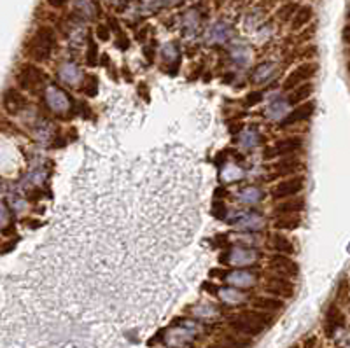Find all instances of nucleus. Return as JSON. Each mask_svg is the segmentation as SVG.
<instances>
[{
    "instance_id": "obj_45",
    "label": "nucleus",
    "mask_w": 350,
    "mask_h": 348,
    "mask_svg": "<svg viewBox=\"0 0 350 348\" xmlns=\"http://www.w3.org/2000/svg\"><path fill=\"white\" fill-rule=\"evenodd\" d=\"M226 271H223V270H210V277L212 278H226Z\"/></svg>"
},
{
    "instance_id": "obj_22",
    "label": "nucleus",
    "mask_w": 350,
    "mask_h": 348,
    "mask_svg": "<svg viewBox=\"0 0 350 348\" xmlns=\"http://www.w3.org/2000/svg\"><path fill=\"white\" fill-rule=\"evenodd\" d=\"M289 107H291V104H289L287 100H273L266 107V116L270 117L271 121L282 122L285 119V116L291 112V109Z\"/></svg>"
},
{
    "instance_id": "obj_38",
    "label": "nucleus",
    "mask_w": 350,
    "mask_h": 348,
    "mask_svg": "<svg viewBox=\"0 0 350 348\" xmlns=\"http://www.w3.org/2000/svg\"><path fill=\"white\" fill-rule=\"evenodd\" d=\"M96 93H98V79L95 75H89L86 80V86H84V95L93 98V96H96Z\"/></svg>"
},
{
    "instance_id": "obj_41",
    "label": "nucleus",
    "mask_w": 350,
    "mask_h": 348,
    "mask_svg": "<svg viewBox=\"0 0 350 348\" xmlns=\"http://www.w3.org/2000/svg\"><path fill=\"white\" fill-rule=\"evenodd\" d=\"M96 39L102 42H107L110 39V30L107 25H98L96 27Z\"/></svg>"
},
{
    "instance_id": "obj_2",
    "label": "nucleus",
    "mask_w": 350,
    "mask_h": 348,
    "mask_svg": "<svg viewBox=\"0 0 350 348\" xmlns=\"http://www.w3.org/2000/svg\"><path fill=\"white\" fill-rule=\"evenodd\" d=\"M273 318L266 312H242L229 318V327L242 336H258L268 325H271Z\"/></svg>"
},
{
    "instance_id": "obj_32",
    "label": "nucleus",
    "mask_w": 350,
    "mask_h": 348,
    "mask_svg": "<svg viewBox=\"0 0 350 348\" xmlns=\"http://www.w3.org/2000/svg\"><path fill=\"white\" fill-rule=\"evenodd\" d=\"M341 324H343V315H341L340 310L333 304V306H329V310H327V315H326V329H327V333L333 334Z\"/></svg>"
},
{
    "instance_id": "obj_21",
    "label": "nucleus",
    "mask_w": 350,
    "mask_h": 348,
    "mask_svg": "<svg viewBox=\"0 0 350 348\" xmlns=\"http://www.w3.org/2000/svg\"><path fill=\"white\" fill-rule=\"evenodd\" d=\"M277 75V65L271 62H264L261 65L256 67L254 74H252V83L258 84V86H263V84L270 83V80Z\"/></svg>"
},
{
    "instance_id": "obj_39",
    "label": "nucleus",
    "mask_w": 350,
    "mask_h": 348,
    "mask_svg": "<svg viewBox=\"0 0 350 348\" xmlns=\"http://www.w3.org/2000/svg\"><path fill=\"white\" fill-rule=\"evenodd\" d=\"M195 313L198 317H203V318H210L217 315V308L216 306H208V304H202V306L195 308Z\"/></svg>"
},
{
    "instance_id": "obj_13",
    "label": "nucleus",
    "mask_w": 350,
    "mask_h": 348,
    "mask_svg": "<svg viewBox=\"0 0 350 348\" xmlns=\"http://www.w3.org/2000/svg\"><path fill=\"white\" fill-rule=\"evenodd\" d=\"M303 210H305V198L293 196L287 199H280V203L273 207L271 214L275 217H287V215H300Z\"/></svg>"
},
{
    "instance_id": "obj_19",
    "label": "nucleus",
    "mask_w": 350,
    "mask_h": 348,
    "mask_svg": "<svg viewBox=\"0 0 350 348\" xmlns=\"http://www.w3.org/2000/svg\"><path fill=\"white\" fill-rule=\"evenodd\" d=\"M58 77L60 80H62L63 84H67V86H79L81 80H83V72H81V69L75 63H63L62 67L58 69Z\"/></svg>"
},
{
    "instance_id": "obj_47",
    "label": "nucleus",
    "mask_w": 350,
    "mask_h": 348,
    "mask_svg": "<svg viewBox=\"0 0 350 348\" xmlns=\"http://www.w3.org/2000/svg\"><path fill=\"white\" fill-rule=\"evenodd\" d=\"M343 40L347 42V44H350V25H347V27L343 28Z\"/></svg>"
},
{
    "instance_id": "obj_8",
    "label": "nucleus",
    "mask_w": 350,
    "mask_h": 348,
    "mask_svg": "<svg viewBox=\"0 0 350 348\" xmlns=\"http://www.w3.org/2000/svg\"><path fill=\"white\" fill-rule=\"evenodd\" d=\"M294 291H296V285H294L293 280L287 277H280V275H271L264 283V292L280 299L293 298Z\"/></svg>"
},
{
    "instance_id": "obj_34",
    "label": "nucleus",
    "mask_w": 350,
    "mask_h": 348,
    "mask_svg": "<svg viewBox=\"0 0 350 348\" xmlns=\"http://www.w3.org/2000/svg\"><path fill=\"white\" fill-rule=\"evenodd\" d=\"M200 23V14L195 9L187 11L184 14V33H195Z\"/></svg>"
},
{
    "instance_id": "obj_44",
    "label": "nucleus",
    "mask_w": 350,
    "mask_h": 348,
    "mask_svg": "<svg viewBox=\"0 0 350 348\" xmlns=\"http://www.w3.org/2000/svg\"><path fill=\"white\" fill-rule=\"evenodd\" d=\"M182 0H160V4H161V7L166 6V7H175V6H179Z\"/></svg>"
},
{
    "instance_id": "obj_36",
    "label": "nucleus",
    "mask_w": 350,
    "mask_h": 348,
    "mask_svg": "<svg viewBox=\"0 0 350 348\" xmlns=\"http://www.w3.org/2000/svg\"><path fill=\"white\" fill-rule=\"evenodd\" d=\"M161 56H163L168 63H172V60L173 62H179V49H177V46H175V44H165L163 49H161Z\"/></svg>"
},
{
    "instance_id": "obj_1",
    "label": "nucleus",
    "mask_w": 350,
    "mask_h": 348,
    "mask_svg": "<svg viewBox=\"0 0 350 348\" xmlns=\"http://www.w3.org/2000/svg\"><path fill=\"white\" fill-rule=\"evenodd\" d=\"M58 44V35L48 25H42L32 33V37L25 44V56L33 63H46L53 56Z\"/></svg>"
},
{
    "instance_id": "obj_29",
    "label": "nucleus",
    "mask_w": 350,
    "mask_h": 348,
    "mask_svg": "<svg viewBox=\"0 0 350 348\" xmlns=\"http://www.w3.org/2000/svg\"><path fill=\"white\" fill-rule=\"evenodd\" d=\"M74 9L83 19H93L96 16V7L93 0H74Z\"/></svg>"
},
{
    "instance_id": "obj_37",
    "label": "nucleus",
    "mask_w": 350,
    "mask_h": 348,
    "mask_svg": "<svg viewBox=\"0 0 350 348\" xmlns=\"http://www.w3.org/2000/svg\"><path fill=\"white\" fill-rule=\"evenodd\" d=\"M210 212H212V215H214V219L223 220V219H226V215H228V207H226L223 201H214L212 203Z\"/></svg>"
},
{
    "instance_id": "obj_35",
    "label": "nucleus",
    "mask_w": 350,
    "mask_h": 348,
    "mask_svg": "<svg viewBox=\"0 0 350 348\" xmlns=\"http://www.w3.org/2000/svg\"><path fill=\"white\" fill-rule=\"evenodd\" d=\"M98 62V46L91 35H88V51H86V63L88 67H95Z\"/></svg>"
},
{
    "instance_id": "obj_51",
    "label": "nucleus",
    "mask_w": 350,
    "mask_h": 348,
    "mask_svg": "<svg viewBox=\"0 0 350 348\" xmlns=\"http://www.w3.org/2000/svg\"><path fill=\"white\" fill-rule=\"evenodd\" d=\"M348 70H350V62H348Z\"/></svg>"
},
{
    "instance_id": "obj_17",
    "label": "nucleus",
    "mask_w": 350,
    "mask_h": 348,
    "mask_svg": "<svg viewBox=\"0 0 350 348\" xmlns=\"http://www.w3.org/2000/svg\"><path fill=\"white\" fill-rule=\"evenodd\" d=\"M258 252L247 247H235L229 252V264L237 266V268H247V266L254 264L258 261Z\"/></svg>"
},
{
    "instance_id": "obj_5",
    "label": "nucleus",
    "mask_w": 350,
    "mask_h": 348,
    "mask_svg": "<svg viewBox=\"0 0 350 348\" xmlns=\"http://www.w3.org/2000/svg\"><path fill=\"white\" fill-rule=\"evenodd\" d=\"M268 270L273 271L275 275L287 277L291 280L300 275V264L291 256H285V254H271L268 259Z\"/></svg>"
},
{
    "instance_id": "obj_14",
    "label": "nucleus",
    "mask_w": 350,
    "mask_h": 348,
    "mask_svg": "<svg viewBox=\"0 0 350 348\" xmlns=\"http://www.w3.org/2000/svg\"><path fill=\"white\" fill-rule=\"evenodd\" d=\"M315 112V101H305V104H300L296 109H293L291 112L285 116V119L280 122L282 126H293V125H298V122H303V121H308L312 116H314Z\"/></svg>"
},
{
    "instance_id": "obj_46",
    "label": "nucleus",
    "mask_w": 350,
    "mask_h": 348,
    "mask_svg": "<svg viewBox=\"0 0 350 348\" xmlns=\"http://www.w3.org/2000/svg\"><path fill=\"white\" fill-rule=\"evenodd\" d=\"M68 0H48V4L51 7H62V6H65Z\"/></svg>"
},
{
    "instance_id": "obj_24",
    "label": "nucleus",
    "mask_w": 350,
    "mask_h": 348,
    "mask_svg": "<svg viewBox=\"0 0 350 348\" xmlns=\"http://www.w3.org/2000/svg\"><path fill=\"white\" fill-rule=\"evenodd\" d=\"M229 56H231V60L237 65L245 67L250 62V51L243 42H235V44H231V48H229Z\"/></svg>"
},
{
    "instance_id": "obj_7",
    "label": "nucleus",
    "mask_w": 350,
    "mask_h": 348,
    "mask_svg": "<svg viewBox=\"0 0 350 348\" xmlns=\"http://www.w3.org/2000/svg\"><path fill=\"white\" fill-rule=\"evenodd\" d=\"M303 146H305V140L301 137H285L282 140H279V142H275L271 147H268L264 151L263 158L273 159V158H282V156L294 154V152L303 149Z\"/></svg>"
},
{
    "instance_id": "obj_11",
    "label": "nucleus",
    "mask_w": 350,
    "mask_h": 348,
    "mask_svg": "<svg viewBox=\"0 0 350 348\" xmlns=\"http://www.w3.org/2000/svg\"><path fill=\"white\" fill-rule=\"evenodd\" d=\"M266 249L271 250L273 254H285V256L296 254V245L287 235H284V231L270 233L266 236Z\"/></svg>"
},
{
    "instance_id": "obj_31",
    "label": "nucleus",
    "mask_w": 350,
    "mask_h": 348,
    "mask_svg": "<svg viewBox=\"0 0 350 348\" xmlns=\"http://www.w3.org/2000/svg\"><path fill=\"white\" fill-rule=\"evenodd\" d=\"M243 177V172L240 167H237L235 163H229V161H226V165L223 168H221V179L223 182H228V184H231V182H237L240 180Z\"/></svg>"
},
{
    "instance_id": "obj_28",
    "label": "nucleus",
    "mask_w": 350,
    "mask_h": 348,
    "mask_svg": "<svg viewBox=\"0 0 350 348\" xmlns=\"http://www.w3.org/2000/svg\"><path fill=\"white\" fill-rule=\"evenodd\" d=\"M217 296H219V299L223 303H228V304H240L243 301H247V294H243L238 289H229V287L219 289Z\"/></svg>"
},
{
    "instance_id": "obj_12",
    "label": "nucleus",
    "mask_w": 350,
    "mask_h": 348,
    "mask_svg": "<svg viewBox=\"0 0 350 348\" xmlns=\"http://www.w3.org/2000/svg\"><path fill=\"white\" fill-rule=\"evenodd\" d=\"M229 222L233 224L240 231H261L264 228V217L256 212H243V214H237L233 219H229Z\"/></svg>"
},
{
    "instance_id": "obj_49",
    "label": "nucleus",
    "mask_w": 350,
    "mask_h": 348,
    "mask_svg": "<svg viewBox=\"0 0 350 348\" xmlns=\"http://www.w3.org/2000/svg\"><path fill=\"white\" fill-rule=\"evenodd\" d=\"M208 348H226L224 345H214V346H208Z\"/></svg>"
},
{
    "instance_id": "obj_3",
    "label": "nucleus",
    "mask_w": 350,
    "mask_h": 348,
    "mask_svg": "<svg viewBox=\"0 0 350 348\" xmlns=\"http://www.w3.org/2000/svg\"><path fill=\"white\" fill-rule=\"evenodd\" d=\"M16 86L25 93H35L48 80V74L35 63H23L16 70Z\"/></svg>"
},
{
    "instance_id": "obj_23",
    "label": "nucleus",
    "mask_w": 350,
    "mask_h": 348,
    "mask_svg": "<svg viewBox=\"0 0 350 348\" xmlns=\"http://www.w3.org/2000/svg\"><path fill=\"white\" fill-rule=\"evenodd\" d=\"M259 142H261V135H259V131L254 128H245L238 133V144H240L242 149L250 151V149H254L256 146H259Z\"/></svg>"
},
{
    "instance_id": "obj_43",
    "label": "nucleus",
    "mask_w": 350,
    "mask_h": 348,
    "mask_svg": "<svg viewBox=\"0 0 350 348\" xmlns=\"http://www.w3.org/2000/svg\"><path fill=\"white\" fill-rule=\"evenodd\" d=\"M226 243H228V235H217L214 238L216 247H226Z\"/></svg>"
},
{
    "instance_id": "obj_42",
    "label": "nucleus",
    "mask_w": 350,
    "mask_h": 348,
    "mask_svg": "<svg viewBox=\"0 0 350 348\" xmlns=\"http://www.w3.org/2000/svg\"><path fill=\"white\" fill-rule=\"evenodd\" d=\"M6 224H9V210L4 203H0V228H4Z\"/></svg>"
},
{
    "instance_id": "obj_20",
    "label": "nucleus",
    "mask_w": 350,
    "mask_h": 348,
    "mask_svg": "<svg viewBox=\"0 0 350 348\" xmlns=\"http://www.w3.org/2000/svg\"><path fill=\"white\" fill-rule=\"evenodd\" d=\"M252 306L259 312H266V313H275L280 312L284 308V299L275 298V296H258L252 301Z\"/></svg>"
},
{
    "instance_id": "obj_30",
    "label": "nucleus",
    "mask_w": 350,
    "mask_h": 348,
    "mask_svg": "<svg viewBox=\"0 0 350 348\" xmlns=\"http://www.w3.org/2000/svg\"><path fill=\"white\" fill-rule=\"evenodd\" d=\"M263 199V191L259 188H245L240 189L238 193V201H242L243 205H256Z\"/></svg>"
},
{
    "instance_id": "obj_9",
    "label": "nucleus",
    "mask_w": 350,
    "mask_h": 348,
    "mask_svg": "<svg viewBox=\"0 0 350 348\" xmlns=\"http://www.w3.org/2000/svg\"><path fill=\"white\" fill-rule=\"evenodd\" d=\"M44 100L46 105L51 112L58 114V116H63L70 110V98L62 88L58 86H48L44 90Z\"/></svg>"
},
{
    "instance_id": "obj_6",
    "label": "nucleus",
    "mask_w": 350,
    "mask_h": 348,
    "mask_svg": "<svg viewBox=\"0 0 350 348\" xmlns=\"http://www.w3.org/2000/svg\"><path fill=\"white\" fill-rule=\"evenodd\" d=\"M317 74V63L314 62H305L301 63V65H298L296 69H294L291 74L287 75V77L284 79V84H282V90L285 93L293 91L294 88H298L300 84H305L308 83V80L314 77V75Z\"/></svg>"
},
{
    "instance_id": "obj_25",
    "label": "nucleus",
    "mask_w": 350,
    "mask_h": 348,
    "mask_svg": "<svg viewBox=\"0 0 350 348\" xmlns=\"http://www.w3.org/2000/svg\"><path fill=\"white\" fill-rule=\"evenodd\" d=\"M312 18H314V9H312L310 6H303V7H300V9L296 11V14L293 16L291 28L294 32L301 30L303 27H306V25L310 23Z\"/></svg>"
},
{
    "instance_id": "obj_33",
    "label": "nucleus",
    "mask_w": 350,
    "mask_h": 348,
    "mask_svg": "<svg viewBox=\"0 0 350 348\" xmlns=\"http://www.w3.org/2000/svg\"><path fill=\"white\" fill-rule=\"evenodd\" d=\"M298 9H300V7H298L296 2H287V4H284L282 7H279L277 18H279V21H291Z\"/></svg>"
},
{
    "instance_id": "obj_52",
    "label": "nucleus",
    "mask_w": 350,
    "mask_h": 348,
    "mask_svg": "<svg viewBox=\"0 0 350 348\" xmlns=\"http://www.w3.org/2000/svg\"><path fill=\"white\" fill-rule=\"evenodd\" d=\"M293 348H298V346H293Z\"/></svg>"
},
{
    "instance_id": "obj_16",
    "label": "nucleus",
    "mask_w": 350,
    "mask_h": 348,
    "mask_svg": "<svg viewBox=\"0 0 350 348\" xmlns=\"http://www.w3.org/2000/svg\"><path fill=\"white\" fill-rule=\"evenodd\" d=\"M301 170V161L298 158H294L293 154L289 156H282V161L277 163L273 167V175L270 179H275V177H293L298 175V172Z\"/></svg>"
},
{
    "instance_id": "obj_4",
    "label": "nucleus",
    "mask_w": 350,
    "mask_h": 348,
    "mask_svg": "<svg viewBox=\"0 0 350 348\" xmlns=\"http://www.w3.org/2000/svg\"><path fill=\"white\" fill-rule=\"evenodd\" d=\"M305 186H306L305 175L298 173V175H293V177H289V179L280 180L279 184L271 189V198L277 199V201H280V199L298 196V194L305 189Z\"/></svg>"
},
{
    "instance_id": "obj_15",
    "label": "nucleus",
    "mask_w": 350,
    "mask_h": 348,
    "mask_svg": "<svg viewBox=\"0 0 350 348\" xmlns=\"http://www.w3.org/2000/svg\"><path fill=\"white\" fill-rule=\"evenodd\" d=\"M231 35V28L228 23L224 21H216L208 27V30L205 32V42L208 46H217V44H224L226 40Z\"/></svg>"
},
{
    "instance_id": "obj_40",
    "label": "nucleus",
    "mask_w": 350,
    "mask_h": 348,
    "mask_svg": "<svg viewBox=\"0 0 350 348\" xmlns=\"http://www.w3.org/2000/svg\"><path fill=\"white\" fill-rule=\"evenodd\" d=\"M261 100H263V93L252 91V93H249V95L245 96V105H247V107H254V105H258Z\"/></svg>"
},
{
    "instance_id": "obj_48",
    "label": "nucleus",
    "mask_w": 350,
    "mask_h": 348,
    "mask_svg": "<svg viewBox=\"0 0 350 348\" xmlns=\"http://www.w3.org/2000/svg\"><path fill=\"white\" fill-rule=\"evenodd\" d=\"M14 245H16V241H11V243H6V249H2V254H6V252H9V250L14 249Z\"/></svg>"
},
{
    "instance_id": "obj_26",
    "label": "nucleus",
    "mask_w": 350,
    "mask_h": 348,
    "mask_svg": "<svg viewBox=\"0 0 350 348\" xmlns=\"http://www.w3.org/2000/svg\"><path fill=\"white\" fill-rule=\"evenodd\" d=\"M314 93V84H310V83H305V84H300L298 88H294L293 91H289V98L287 101L289 104H293V105H300L303 104L306 98H310V95Z\"/></svg>"
},
{
    "instance_id": "obj_18",
    "label": "nucleus",
    "mask_w": 350,
    "mask_h": 348,
    "mask_svg": "<svg viewBox=\"0 0 350 348\" xmlns=\"http://www.w3.org/2000/svg\"><path fill=\"white\" fill-rule=\"evenodd\" d=\"M256 273H252V271H247L243 268H238L231 271V273L226 275V282L229 283V285L233 287H238V289H249L252 287L256 283Z\"/></svg>"
},
{
    "instance_id": "obj_10",
    "label": "nucleus",
    "mask_w": 350,
    "mask_h": 348,
    "mask_svg": "<svg viewBox=\"0 0 350 348\" xmlns=\"http://www.w3.org/2000/svg\"><path fill=\"white\" fill-rule=\"evenodd\" d=\"M28 107V100L20 88H7L2 95V109L9 116H18Z\"/></svg>"
},
{
    "instance_id": "obj_50",
    "label": "nucleus",
    "mask_w": 350,
    "mask_h": 348,
    "mask_svg": "<svg viewBox=\"0 0 350 348\" xmlns=\"http://www.w3.org/2000/svg\"><path fill=\"white\" fill-rule=\"evenodd\" d=\"M347 18L350 19V7H348V11H347Z\"/></svg>"
},
{
    "instance_id": "obj_27",
    "label": "nucleus",
    "mask_w": 350,
    "mask_h": 348,
    "mask_svg": "<svg viewBox=\"0 0 350 348\" xmlns=\"http://www.w3.org/2000/svg\"><path fill=\"white\" fill-rule=\"evenodd\" d=\"M301 226L300 215H287V217H277L273 220V229L275 231H294Z\"/></svg>"
}]
</instances>
